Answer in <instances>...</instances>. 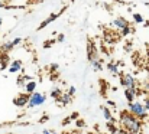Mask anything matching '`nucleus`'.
<instances>
[{
    "label": "nucleus",
    "mask_w": 149,
    "mask_h": 134,
    "mask_svg": "<svg viewBox=\"0 0 149 134\" xmlns=\"http://www.w3.org/2000/svg\"><path fill=\"white\" fill-rule=\"evenodd\" d=\"M119 123L123 130H126L127 134H139L142 133V120L135 117L129 110L120 111L119 115Z\"/></svg>",
    "instance_id": "obj_1"
},
{
    "label": "nucleus",
    "mask_w": 149,
    "mask_h": 134,
    "mask_svg": "<svg viewBox=\"0 0 149 134\" xmlns=\"http://www.w3.org/2000/svg\"><path fill=\"white\" fill-rule=\"evenodd\" d=\"M127 110L135 115V117H138L139 120H146L148 118V110H146V107H145V104H142V102H138V101H133V102H129L127 104Z\"/></svg>",
    "instance_id": "obj_2"
},
{
    "label": "nucleus",
    "mask_w": 149,
    "mask_h": 134,
    "mask_svg": "<svg viewBox=\"0 0 149 134\" xmlns=\"http://www.w3.org/2000/svg\"><path fill=\"white\" fill-rule=\"evenodd\" d=\"M45 101H47V97H45L42 92H33V94H31V99H29L28 108H35V107H39V105L45 104Z\"/></svg>",
    "instance_id": "obj_3"
},
{
    "label": "nucleus",
    "mask_w": 149,
    "mask_h": 134,
    "mask_svg": "<svg viewBox=\"0 0 149 134\" xmlns=\"http://www.w3.org/2000/svg\"><path fill=\"white\" fill-rule=\"evenodd\" d=\"M120 85L125 87V89L136 88V81H135L133 75H130V74H123V75L120 77Z\"/></svg>",
    "instance_id": "obj_4"
},
{
    "label": "nucleus",
    "mask_w": 149,
    "mask_h": 134,
    "mask_svg": "<svg viewBox=\"0 0 149 134\" xmlns=\"http://www.w3.org/2000/svg\"><path fill=\"white\" fill-rule=\"evenodd\" d=\"M29 99H31V95L29 94H20L17 95L16 98H13V105L15 107H19V108H23V107H28L29 104Z\"/></svg>",
    "instance_id": "obj_5"
},
{
    "label": "nucleus",
    "mask_w": 149,
    "mask_h": 134,
    "mask_svg": "<svg viewBox=\"0 0 149 134\" xmlns=\"http://www.w3.org/2000/svg\"><path fill=\"white\" fill-rule=\"evenodd\" d=\"M65 10H67V6H65V7H64V9H62V10H61L59 13H52L51 16H48V17H47V19H45V20H44V22H42V23H41V25L38 26V29H36V30H42V29H45V28H47V26H48L49 23H52V22H54L55 19H58V16H59L61 13H64Z\"/></svg>",
    "instance_id": "obj_6"
},
{
    "label": "nucleus",
    "mask_w": 149,
    "mask_h": 134,
    "mask_svg": "<svg viewBox=\"0 0 149 134\" xmlns=\"http://www.w3.org/2000/svg\"><path fill=\"white\" fill-rule=\"evenodd\" d=\"M87 56H88V61L90 62L99 59V56H97V48H96V45L93 44L91 41H88V44H87Z\"/></svg>",
    "instance_id": "obj_7"
},
{
    "label": "nucleus",
    "mask_w": 149,
    "mask_h": 134,
    "mask_svg": "<svg viewBox=\"0 0 149 134\" xmlns=\"http://www.w3.org/2000/svg\"><path fill=\"white\" fill-rule=\"evenodd\" d=\"M113 26L117 28L119 30H122V29H125V28L129 26V22H127L125 17H116V19L113 20Z\"/></svg>",
    "instance_id": "obj_8"
},
{
    "label": "nucleus",
    "mask_w": 149,
    "mask_h": 134,
    "mask_svg": "<svg viewBox=\"0 0 149 134\" xmlns=\"http://www.w3.org/2000/svg\"><path fill=\"white\" fill-rule=\"evenodd\" d=\"M138 95V89L136 88H130V89H125V98L127 102H133L135 98Z\"/></svg>",
    "instance_id": "obj_9"
},
{
    "label": "nucleus",
    "mask_w": 149,
    "mask_h": 134,
    "mask_svg": "<svg viewBox=\"0 0 149 134\" xmlns=\"http://www.w3.org/2000/svg\"><path fill=\"white\" fill-rule=\"evenodd\" d=\"M36 85H38V82L32 79V81H29V82L25 85V88H23V89H25V92H26V94H29V95H31V94H33V92H35Z\"/></svg>",
    "instance_id": "obj_10"
},
{
    "label": "nucleus",
    "mask_w": 149,
    "mask_h": 134,
    "mask_svg": "<svg viewBox=\"0 0 149 134\" xmlns=\"http://www.w3.org/2000/svg\"><path fill=\"white\" fill-rule=\"evenodd\" d=\"M22 69V62L20 61H13L9 66V72L10 74H15V72H19Z\"/></svg>",
    "instance_id": "obj_11"
},
{
    "label": "nucleus",
    "mask_w": 149,
    "mask_h": 134,
    "mask_svg": "<svg viewBox=\"0 0 149 134\" xmlns=\"http://www.w3.org/2000/svg\"><path fill=\"white\" fill-rule=\"evenodd\" d=\"M101 111H103V115H104V118H106V121H111V123H117V120L111 115V113H110V110L107 108V107H101Z\"/></svg>",
    "instance_id": "obj_12"
},
{
    "label": "nucleus",
    "mask_w": 149,
    "mask_h": 134,
    "mask_svg": "<svg viewBox=\"0 0 149 134\" xmlns=\"http://www.w3.org/2000/svg\"><path fill=\"white\" fill-rule=\"evenodd\" d=\"M71 99H72V97L67 92V94H62V95H61V98H58L56 101H58L61 105H68V104L71 102Z\"/></svg>",
    "instance_id": "obj_13"
},
{
    "label": "nucleus",
    "mask_w": 149,
    "mask_h": 134,
    "mask_svg": "<svg viewBox=\"0 0 149 134\" xmlns=\"http://www.w3.org/2000/svg\"><path fill=\"white\" fill-rule=\"evenodd\" d=\"M107 69H109L113 75H117V74H119V64H114V62H107Z\"/></svg>",
    "instance_id": "obj_14"
},
{
    "label": "nucleus",
    "mask_w": 149,
    "mask_h": 134,
    "mask_svg": "<svg viewBox=\"0 0 149 134\" xmlns=\"http://www.w3.org/2000/svg\"><path fill=\"white\" fill-rule=\"evenodd\" d=\"M15 48V45H13V42L10 41V42H6V44H3L1 46H0V49H1V52L3 53H7L9 50H12Z\"/></svg>",
    "instance_id": "obj_15"
},
{
    "label": "nucleus",
    "mask_w": 149,
    "mask_h": 134,
    "mask_svg": "<svg viewBox=\"0 0 149 134\" xmlns=\"http://www.w3.org/2000/svg\"><path fill=\"white\" fill-rule=\"evenodd\" d=\"M51 98H54V99H58V98H61V95H62V91L61 88H58V87H55V88H52L51 91Z\"/></svg>",
    "instance_id": "obj_16"
},
{
    "label": "nucleus",
    "mask_w": 149,
    "mask_h": 134,
    "mask_svg": "<svg viewBox=\"0 0 149 134\" xmlns=\"http://www.w3.org/2000/svg\"><path fill=\"white\" fill-rule=\"evenodd\" d=\"M106 126H107V130H109L111 134H113L116 130H117V128H119V127L116 126V123H111V121H106Z\"/></svg>",
    "instance_id": "obj_17"
},
{
    "label": "nucleus",
    "mask_w": 149,
    "mask_h": 134,
    "mask_svg": "<svg viewBox=\"0 0 149 134\" xmlns=\"http://www.w3.org/2000/svg\"><path fill=\"white\" fill-rule=\"evenodd\" d=\"M101 59H96V61H93L91 62V65H93V68H94V71H101L103 69V65H101Z\"/></svg>",
    "instance_id": "obj_18"
},
{
    "label": "nucleus",
    "mask_w": 149,
    "mask_h": 134,
    "mask_svg": "<svg viewBox=\"0 0 149 134\" xmlns=\"http://www.w3.org/2000/svg\"><path fill=\"white\" fill-rule=\"evenodd\" d=\"M133 20L136 23H145V19H143V16L141 13H133Z\"/></svg>",
    "instance_id": "obj_19"
},
{
    "label": "nucleus",
    "mask_w": 149,
    "mask_h": 134,
    "mask_svg": "<svg viewBox=\"0 0 149 134\" xmlns=\"http://www.w3.org/2000/svg\"><path fill=\"white\" fill-rule=\"evenodd\" d=\"M130 33H132V28H130V26H127V28H125V29L120 30V36H123V38H125V36H129Z\"/></svg>",
    "instance_id": "obj_20"
},
{
    "label": "nucleus",
    "mask_w": 149,
    "mask_h": 134,
    "mask_svg": "<svg viewBox=\"0 0 149 134\" xmlns=\"http://www.w3.org/2000/svg\"><path fill=\"white\" fill-rule=\"evenodd\" d=\"M65 41V35L64 33H59L58 36H56V42H59V44H62Z\"/></svg>",
    "instance_id": "obj_21"
},
{
    "label": "nucleus",
    "mask_w": 149,
    "mask_h": 134,
    "mask_svg": "<svg viewBox=\"0 0 149 134\" xmlns=\"http://www.w3.org/2000/svg\"><path fill=\"white\" fill-rule=\"evenodd\" d=\"M49 69H51V72H56V71H58V69H59V66H58V65H56V64H51Z\"/></svg>",
    "instance_id": "obj_22"
},
{
    "label": "nucleus",
    "mask_w": 149,
    "mask_h": 134,
    "mask_svg": "<svg viewBox=\"0 0 149 134\" xmlns=\"http://www.w3.org/2000/svg\"><path fill=\"white\" fill-rule=\"evenodd\" d=\"M78 117H80V114H78V113H72V114L70 115L71 121H74V120H78Z\"/></svg>",
    "instance_id": "obj_23"
},
{
    "label": "nucleus",
    "mask_w": 149,
    "mask_h": 134,
    "mask_svg": "<svg viewBox=\"0 0 149 134\" xmlns=\"http://www.w3.org/2000/svg\"><path fill=\"white\" fill-rule=\"evenodd\" d=\"M55 42H56V39H55V41H47V42L44 44V48H49V46H52Z\"/></svg>",
    "instance_id": "obj_24"
},
{
    "label": "nucleus",
    "mask_w": 149,
    "mask_h": 134,
    "mask_svg": "<svg viewBox=\"0 0 149 134\" xmlns=\"http://www.w3.org/2000/svg\"><path fill=\"white\" fill-rule=\"evenodd\" d=\"M113 134H127V131H126V130H123V128L120 127V128H117V130H116Z\"/></svg>",
    "instance_id": "obj_25"
},
{
    "label": "nucleus",
    "mask_w": 149,
    "mask_h": 134,
    "mask_svg": "<svg viewBox=\"0 0 149 134\" xmlns=\"http://www.w3.org/2000/svg\"><path fill=\"white\" fill-rule=\"evenodd\" d=\"M84 126H86V123H84L81 118H78V120H77V127H84Z\"/></svg>",
    "instance_id": "obj_26"
},
{
    "label": "nucleus",
    "mask_w": 149,
    "mask_h": 134,
    "mask_svg": "<svg viewBox=\"0 0 149 134\" xmlns=\"http://www.w3.org/2000/svg\"><path fill=\"white\" fill-rule=\"evenodd\" d=\"M68 94H70L71 97H74V94H75V87H70V89H68Z\"/></svg>",
    "instance_id": "obj_27"
},
{
    "label": "nucleus",
    "mask_w": 149,
    "mask_h": 134,
    "mask_svg": "<svg viewBox=\"0 0 149 134\" xmlns=\"http://www.w3.org/2000/svg\"><path fill=\"white\" fill-rule=\"evenodd\" d=\"M48 120H49V115H44V117H42V118H41V120H39V123H41V124H42V123H47V121H48Z\"/></svg>",
    "instance_id": "obj_28"
},
{
    "label": "nucleus",
    "mask_w": 149,
    "mask_h": 134,
    "mask_svg": "<svg viewBox=\"0 0 149 134\" xmlns=\"http://www.w3.org/2000/svg\"><path fill=\"white\" fill-rule=\"evenodd\" d=\"M12 42H13V45L16 46V45H19V44H20V42H22V38H16V39H13Z\"/></svg>",
    "instance_id": "obj_29"
},
{
    "label": "nucleus",
    "mask_w": 149,
    "mask_h": 134,
    "mask_svg": "<svg viewBox=\"0 0 149 134\" xmlns=\"http://www.w3.org/2000/svg\"><path fill=\"white\" fill-rule=\"evenodd\" d=\"M107 105H110V107H116V102L111 101V99H107Z\"/></svg>",
    "instance_id": "obj_30"
},
{
    "label": "nucleus",
    "mask_w": 149,
    "mask_h": 134,
    "mask_svg": "<svg viewBox=\"0 0 149 134\" xmlns=\"http://www.w3.org/2000/svg\"><path fill=\"white\" fill-rule=\"evenodd\" d=\"M143 104H145V107H146V110H148V113H149V98L148 99H145V102H143Z\"/></svg>",
    "instance_id": "obj_31"
},
{
    "label": "nucleus",
    "mask_w": 149,
    "mask_h": 134,
    "mask_svg": "<svg viewBox=\"0 0 149 134\" xmlns=\"http://www.w3.org/2000/svg\"><path fill=\"white\" fill-rule=\"evenodd\" d=\"M42 134H52V133H51V131H48V130H44V131H42Z\"/></svg>",
    "instance_id": "obj_32"
},
{
    "label": "nucleus",
    "mask_w": 149,
    "mask_h": 134,
    "mask_svg": "<svg viewBox=\"0 0 149 134\" xmlns=\"http://www.w3.org/2000/svg\"><path fill=\"white\" fill-rule=\"evenodd\" d=\"M0 7H6V4H4L3 1H0Z\"/></svg>",
    "instance_id": "obj_33"
},
{
    "label": "nucleus",
    "mask_w": 149,
    "mask_h": 134,
    "mask_svg": "<svg viewBox=\"0 0 149 134\" xmlns=\"http://www.w3.org/2000/svg\"><path fill=\"white\" fill-rule=\"evenodd\" d=\"M1 25H3V19L0 17V26H1Z\"/></svg>",
    "instance_id": "obj_34"
},
{
    "label": "nucleus",
    "mask_w": 149,
    "mask_h": 134,
    "mask_svg": "<svg viewBox=\"0 0 149 134\" xmlns=\"http://www.w3.org/2000/svg\"><path fill=\"white\" fill-rule=\"evenodd\" d=\"M52 134H58V133H55V131H52Z\"/></svg>",
    "instance_id": "obj_35"
},
{
    "label": "nucleus",
    "mask_w": 149,
    "mask_h": 134,
    "mask_svg": "<svg viewBox=\"0 0 149 134\" xmlns=\"http://www.w3.org/2000/svg\"><path fill=\"white\" fill-rule=\"evenodd\" d=\"M148 78H149V72H148Z\"/></svg>",
    "instance_id": "obj_36"
},
{
    "label": "nucleus",
    "mask_w": 149,
    "mask_h": 134,
    "mask_svg": "<svg viewBox=\"0 0 149 134\" xmlns=\"http://www.w3.org/2000/svg\"><path fill=\"white\" fill-rule=\"evenodd\" d=\"M139 134H143V133H139Z\"/></svg>",
    "instance_id": "obj_37"
},
{
    "label": "nucleus",
    "mask_w": 149,
    "mask_h": 134,
    "mask_svg": "<svg viewBox=\"0 0 149 134\" xmlns=\"http://www.w3.org/2000/svg\"><path fill=\"white\" fill-rule=\"evenodd\" d=\"M71 1H74V0H71Z\"/></svg>",
    "instance_id": "obj_38"
}]
</instances>
